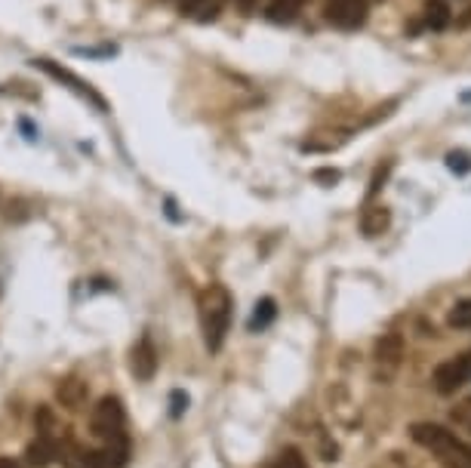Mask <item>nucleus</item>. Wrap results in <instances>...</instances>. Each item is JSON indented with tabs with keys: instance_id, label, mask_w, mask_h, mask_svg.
Segmentation results:
<instances>
[{
	"instance_id": "obj_9",
	"label": "nucleus",
	"mask_w": 471,
	"mask_h": 468,
	"mask_svg": "<svg viewBox=\"0 0 471 468\" xmlns=\"http://www.w3.org/2000/svg\"><path fill=\"white\" fill-rule=\"evenodd\" d=\"M129 370H133L136 379H142V382H148L158 373V349H154V342L148 336H142L139 342L133 345V351H129Z\"/></svg>"
},
{
	"instance_id": "obj_3",
	"label": "nucleus",
	"mask_w": 471,
	"mask_h": 468,
	"mask_svg": "<svg viewBox=\"0 0 471 468\" xmlns=\"http://www.w3.org/2000/svg\"><path fill=\"white\" fill-rule=\"evenodd\" d=\"M129 456V443H102L99 450L87 447H65L62 463L65 468H124Z\"/></svg>"
},
{
	"instance_id": "obj_17",
	"label": "nucleus",
	"mask_w": 471,
	"mask_h": 468,
	"mask_svg": "<svg viewBox=\"0 0 471 468\" xmlns=\"http://www.w3.org/2000/svg\"><path fill=\"white\" fill-rule=\"evenodd\" d=\"M271 468H308V465H305V456L299 453L296 447H287L278 459H274Z\"/></svg>"
},
{
	"instance_id": "obj_4",
	"label": "nucleus",
	"mask_w": 471,
	"mask_h": 468,
	"mask_svg": "<svg viewBox=\"0 0 471 468\" xmlns=\"http://www.w3.org/2000/svg\"><path fill=\"white\" fill-rule=\"evenodd\" d=\"M89 425H93V434L102 443H129L127 441V413L124 403L118 398H102L93 407V416H89Z\"/></svg>"
},
{
	"instance_id": "obj_6",
	"label": "nucleus",
	"mask_w": 471,
	"mask_h": 468,
	"mask_svg": "<svg viewBox=\"0 0 471 468\" xmlns=\"http://www.w3.org/2000/svg\"><path fill=\"white\" fill-rule=\"evenodd\" d=\"M367 0H327V22L343 31H354L367 22Z\"/></svg>"
},
{
	"instance_id": "obj_7",
	"label": "nucleus",
	"mask_w": 471,
	"mask_h": 468,
	"mask_svg": "<svg viewBox=\"0 0 471 468\" xmlns=\"http://www.w3.org/2000/svg\"><path fill=\"white\" fill-rule=\"evenodd\" d=\"M468 370H471V358L462 354V358H453V361H444V364L435 367V392L437 394H456L462 385L468 382Z\"/></svg>"
},
{
	"instance_id": "obj_15",
	"label": "nucleus",
	"mask_w": 471,
	"mask_h": 468,
	"mask_svg": "<svg viewBox=\"0 0 471 468\" xmlns=\"http://www.w3.org/2000/svg\"><path fill=\"white\" fill-rule=\"evenodd\" d=\"M330 401H333V410H336V416L343 419L345 425H354L357 422V407L348 398L345 389H330Z\"/></svg>"
},
{
	"instance_id": "obj_14",
	"label": "nucleus",
	"mask_w": 471,
	"mask_h": 468,
	"mask_svg": "<svg viewBox=\"0 0 471 468\" xmlns=\"http://www.w3.org/2000/svg\"><path fill=\"white\" fill-rule=\"evenodd\" d=\"M422 22H425V28H432V31H444L446 25H450L453 15H450V6H446V0H425Z\"/></svg>"
},
{
	"instance_id": "obj_26",
	"label": "nucleus",
	"mask_w": 471,
	"mask_h": 468,
	"mask_svg": "<svg viewBox=\"0 0 471 468\" xmlns=\"http://www.w3.org/2000/svg\"><path fill=\"white\" fill-rule=\"evenodd\" d=\"M459 25H462V28L471 25V10H468V15H462V19H459Z\"/></svg>"
},
{
	"instance_id": "obj_21",
	"label": "nucleus",
	"mask_w": 471,
	"mask_h": 468,
	"mask_svg": "<svg viewBox=\"0 0 471 468\" xmlns=\"http://www.w3.org/2000/svg\"><path fill=\"white\" fill-rule=\"evenodd\" d=\"M388 173H392V164H385V167H379V169H376V176H373V185H370V191H367V198H370V200L379 195V188H383V182L388 179Z\"/></svg>"
},
{
	"instance_id": "obj_8",
	"label": "nucleus",
	"mask_w": 471,
	"mask_h": 468,
	"mask_svg": "<svg viewBox=\"0 0 471 468\" xmlns=\"http://www.w3.org/2000/svg\"><path fill=\"white\" fill-rule=\"evenodd\" d=\"M35 66H37L40 71H46V75H50V77L62 80V84H68L71 90H75L77 96H84V99H89V102H93L99 111H108V105H105V99L93 90V84H87V80H84V77H77L75 71H68V68L56 66L53 59H35Z\"/></svg>"
},
{
	"instance_id": "obj_19",
	"label": "nucleus",
	"mask_w": 471,
	"mask_h": 468,
	"mask_svg": "<svg viewBox=\"0 0 471 468\" xmlns=\"http://www.w3.org/2000/svg\"><path fill=\"white\" fill-rule=\"evenodd\" d=\"M450 324L453 327H471V300L459 302L456 309L450 311Z\"/></svg>"
},
{
	"instance_id": "obj_25",
	"label": "nucleus",
	"mask_w": 471,
	"mask_h": 468,
	"mask_svg": "<svg viewBox=\"0 0 471 468\" xmlns=\"http://www.w3.org/2000/svg\"><path fill=\"white\" fill-rule=\"evenodd\" d=\"M198 4H200V0H182V13H189V15H191V13H194V6H198Z\"/></svg>"
},
{
	"instance_id": "obj_12",
	"label": "nucleus",
	"mask_w": 471,
	"mask_h": 468,
	"mask_svg": "<svg viewBox=\"0 0 471 468\" xmlns=\"http://www.w3.org/2000/svg\"><path fill=\"white\" fill-rule=\"evenodd\" d=\"M305 0H268L265 6V19L274 25H290L299 13H302Z\"/></svg>"
},
{
	"instance_id": "obj_5",
	"label": "nucleus",
	"mask_w": 471,
	"mask_h": 468,
	"mask_svg": "<svg viewBox=\"0 0 471 468\" xmlns=\"http://www.w3.org/2000/svg\"><path fill=\"white\" fill-rule=\"evenodd\" d=\"M404 354H407V345H404L401 333H383L376 339V349H373V364H376V379L379 382H392L397 376V370L404 364Z\"/></svg>"
},
{
	"instance_id": "obj_11",
	"label": "nucleus",
	"mask_w": 471,
	"mask_h": 468,
	"mask_svg": "<svg viewBox=\"0 0 471 468\" xmlns=\"http://www.w3.org/2000/svg\"><path fill=\"white\" fill-rule=\"evenodd\" d=\"M87 382L84 379H75V376H68V379H62L59 385H56V398H59V403L65 410H80L87 403Z\"/></svg>"
},
{
	"instance_id": "obj_20",
	"label": "nucleus",
	"mask_w": 471,
	"mask_h": 468,
	"mask_svg": "<svg viewBox=\"0 0 471 468\" xmlns=\"http://www.w3.org/2000/svg\"><path fill=\"white\" fill-rule=\"evenodd\" d=\"M169 403H173V407H169V416L179 419V416L185 413V410H189V394H185V392H173Z\"/></svg>"
},
{
	"instance_id": "obj_16",
	"label": "nucleus",
	"mask_w": 471,
	"mask_h": 468,
	"mask_svg": "<svg viewBox=\"0 0 471 468\" xmlns=\"http://www.w3.org/2000/svg\"><path fill=\"white\" fill-rule=\"evenodd\" d=\"M274 314H278V305H274V300H265L262 302H256V311H253V318H250V330H265L268 324L274 320Z\"/></svg>"
},
{
	"instance_id": "obj_18",
	"label": "nucleus",
	"mask_w": 471,
	"mask_h": 468,
	"mask_svg": "<svg viewBox=\"0 0 471 468\" xmlns=\"http://www.w3.org/2000/svg\"><path fill=\"white\" fill-rule=\"evenodd\" d=\"M446 167H450V173L466 176L471 169V158L466 155V151H450V155H446Z\"/></svg>"
},
{
	"instance_id": "obj_23",
	"label": "nucleus",
	"mask_w": 471,
	"mask_h": 468,
	"mask_svg": "<svg viewBox=\"0 0 471 468\" xmlns=\"http://www.w3.org/2000/svg\"><path fill=\"white\" fill-rule=\"evenodd\" d=\"M238 6H241V10H243V13H247V15H250V13H253V10H256V6H259V0H238Z\"/></svg>"
},
{
	"instance_id": "obj_13",
	"label": "nucleus",
	"mask_w": 471,
	"mask_h": 468,
	"mask_svg": "<svg viewBox=\"0 0 471 468\" xmlns=\"http://www.w3.org/2000/svg\"><path fill=\"white\" fill-rule=\"evenodd\" d=\"M388 225H392V213H388V207L370 204L367 209H363L361 229H363V234H367V238H379L383 231H388Z\"/></svg>"
},
{
	"instance_id": "obj_10",
	"label": "nucleus",
	"mask_w": 471,
	"mask_h": 468,
	"mask_svg": "<svg viewBox=\"0 0 471 468\" xmlns=\"http://www.w3.org/2000/svg\"><path fill=\"white\" fill-rule=\"evenodd\" d=\"M59 456H62V447L53 438H44V434H40L37 441H31L28 450H26V463L31 468H46V465H53Z\"/></svg>"
},
{
	"instance_id": "obj_22",
	"label": "nucleus",
	"mask_w": 471,
	"mask_h": 468,
	"mask_svg": "<svg viewBox=\"0 0 471 468\" xmlns=\"http://www.w3.org/2000/svg\"><path fill=\"white\" fill-rule=\"evenodd\" d=\"M314 179H318V182H339V169H318Z\"/></svg>"
},
{
	"instance_id": "obj_2",
	"label": "nucleus",
	"mask_w": 471,
	"mask_h": 468,
	"mask_svg": "<svg viewBox=\"0 0 471 468\" xmlns=\"http://www.w3.org/2000/svg\"><path fill=\"white\" fill-rule=\"evenodd\" d=\"M410 438L419 443V447L432 450V453L441 459L446 468H471V447L462 443L456 434L444 425L435 422H416L410 429Z\"/></svg>"
},
{
	"instance_id": "obj_1",
	"label": "nucleus",
	"mask_w": 471,
	"mask_h": 468,
	"mask_svg": "<svg viewBox=\"0 0 471 468\" xmlns=\"http://www.w3.org/2000/svg\"><path fill=\"white\" fill-rule=\"evenodd\" d=\"M231 327V293L222 284H210L200 293V330L210 354H219Z\"/></svg>"
},
{
	"instance_id": "obj_24",
	"label": "nucleus",
	"mask_w": 471,
	"mask_h": 468,
	"mask_svg": "<svg viewBox=\"0 0 471 468\" xmlns=\"http://www.w3.org/2000/svg\"><path fill=\"white\" fill-rule=\"evenodd\" d=\"M0 468H22V465L15 463V459H10V456H0Z\"/></svg>"
}]
</instances>
